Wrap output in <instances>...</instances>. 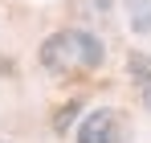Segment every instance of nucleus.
<instances>
[{
    "mask_svg": "<svg viewBox=\"0 0 151 143\" xmlns=\"http://www.w3.org/2000/svg\"><path fill=\"white\" fill-rule=\"evenodd\" d=\"M102 57H106V49L90 29H57L37 49V61L49 74H86V70H98Z\"/></svg>",
    "mask_w": 151,
    "mask_h": 143,
    "instance_id": "obj_1",
    "label": "nucleus"
},
{
    "mask_svg": "<svg viewBox=\"0 0 151 143\" xmlns=\"http://www.w3.org/2000/svg\"><path fill=\"white\" fill-rule=\"evenodd\" d=\"M127 135H131L127 115L114 106H98L78 123V143H127Z\"/></svg>",
    "mask_w": 151,
    "mask_h": 143,
    "instance_id": "obj_2",
    "label": "nucleus"
},
{
    "mask_svg": "<svg viewBox=\"0 0 151 143\" xmlns=\"http://www.w3.org/2000/svg\"><path fill=\"white\" fill-rule=\"evenodd\" d=\"M127 74H131V82H135V90L143 98V106L151 110V57L147 53H127Z\"/></svg>",
    "mask_w": 151,
    "mask_h": 143,
    "instance_id": "obj_3",
    "label": "nucleus"
},
{
    "mask_svg": "<svg viewBox=\"0 0 151 143\" xmlns=\"http://www.w3.org/2000/svg\"><path fill=\"white\" fill-rule=\"evenodd\" d=\"M123 8L135 33H151V0H123Z\"/></svg>",
    "mask_w": 151,
    "mask_h": 143,
    "instance_id": "obj_4",
    "label": "nucleus"
},
{
    "mask_svg": "<svg viewBox=\"0 0 151 143\" xmlns=\"http://www.w3.org/2000/svg\"><path fill=\"white\" fill-rule=\"evenodd\" d=\"M74 115H78V102L61 106V110L53 115V131H61V135H65V131H70V123H74Z\"/></svg>",
    "mask_w": 151,
    "mask_h": 143,
    "instance_id": "obj_5",
    "label": "nucleus"
}]
</instances>
